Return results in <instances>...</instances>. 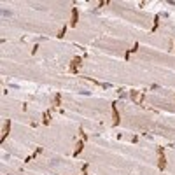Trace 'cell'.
I'll use <instances>...</instances> for the list:
<instances>
[{"label": "cell", "mask_w": 175, "mask_h": 175, "mask_svg": "<svg viewBox=\"0 0 175 175\" xmlns=\"http://www.w3.org/2000/svg\"><path fill=\"white\" fill-rule=\"evenodd\" d=\"M2 16H4V18H9V16H13V13H9L7 9H2Z\"/></svg>", "instance_id": "cell-1"}]
</instances>
